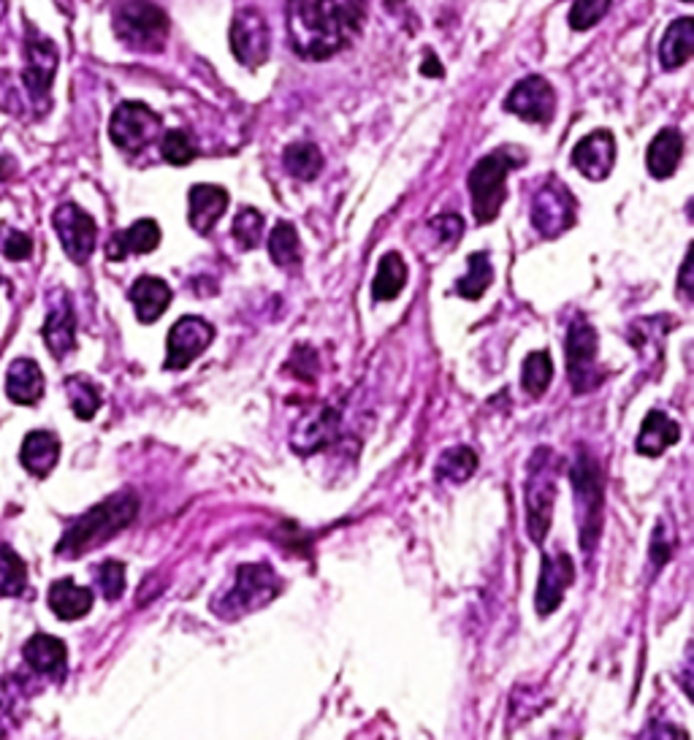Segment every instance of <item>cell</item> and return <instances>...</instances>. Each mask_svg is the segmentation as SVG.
<instances>
[{"label":"cell","instance_id":"6da1fadb","mask_svg":"<svg viewBox=\"0 0 694 740\" xmlns=\"http://www.w3.org/2000/svg\"><path fill=\"white\" fill-rule=\"evenodd\" d=\"M364 17V0H288L293 52L304 61H328L356 39Z\"/></svg>","mask_w":694,"mask_h":740},{"label":"cell","instance_id":"7a4b0ae2","mask_svg":"<svg viewBox=\"0 0 694 740\" xmlns=\"http://www.w3.org/2000/svg\"><path fill=\"white\" fill-rule=\"evenodd\" d=\"M139 513V497L137 491L126 489L111 493L109 499L98 502L96 508L87 510L85 515L74 521L57 543V556L63 559H79L87 551L98 548V545L109 543L111 537L122 532L126 526L133 524Z\"/></svg>","mask_w":694,"mask_h":740},{"label":"cell","instance_id":"3957f363","mask_svg":"<svg viewBox=\"0 0 694 740\" xmlns=\"http://www.w3.org/2000/svg\"><path fill=\"white\" fill-rule=\"evenodd\" d=\"M573 491H575V515H578V540L584 556H592L603 537L605 524V478L599 464L592 454L581 450L573 464Z\"/></svg>","mask_w":694,"mask_h":740},{"label":"cell","instance_id":"277c9868","mask_svg":"<svg viewBox=\"0 0 694 740\" xmlns=\"http://www.w3.org/2000/svg\"><path fill=\"white\" fill-rule=\"evenodd\" d=\"M115 35L133 52H161L169 41L172 20L152 0H122L111 11Z\"/></svg>","mask_w":694,"mask_h":740},{"label":"cell","instance_id":"5b68a950","mask_svg":"<svg viewBox=\"0 0 694 740\" xmlns=\"http://www.w3.org/2000/svg\"><path fill=\"white\" fill-rule=\"evenodd\" d=\"M282 591V584L267 562L242 564L234 575V586L223 591L220 597L212 599V610L223 619H239V616L261 610L272 602Z\"/></svg>","mask_w":694,"mask_h":740},{"label":"cell","instance_id":"8992f818","mask_svg":"<svg viewBox=\"0 0 694 740\" xmlns=\"http://www.w3.org/2000/svg\"><path fill=\"white\" fill-rule=\"evenodd\" d=\"M523 497H527V532L532 543L543 545L549 537L551 519H554V502H556V458L549 448L534 450L532 461H529L527 486H523Z\"/></svg>","mask_w":694,"mask_h":740},{"label":"cell","instance_id":"52a82bcc","mask_svg":"<svg viewBox=\"0 0 694 740\" xmlns=\"http://www.w3.org/2000/svg\"><path fill=\"white\" fill-rule=\"evenodd\" d=\"M519 157L510 150H497L491 155L480 157L467 176L469 193H473V215L478 226H488L497 220L499 209L505 204V185H508V174Z\"/></svg>","mask_w":694,"mask_h":740},{"label":"cell","instance_id":"ba28073f","mask_svg":"<svg viewBox=\"0 0 694 740\" xmlns=\"http://www.w3.org/2000/svg\"><path fill=\"white\" fill-rule=\"evenodd\" d=\"M61 55L52 39H46L39 28L25 22V68H22V87L33 106V117H44L50 111V92L55 81Z\"/></svg>","mask_w":694,"mask_h":740},{"label":"cell","instance_id":"9c48e42d","mask_svg":"<svg viewBox=\"0 0 694 740\" xmlns=\"http://www.w3.org/2000/svg\"><path fill=\"white\" fill-rule=\"evenodd\" d=\"M532 226L540 237L556 239L575 226L578 217V202L570 193L567 185L559 179H549L532 198Z\"/></svg>","mask_w":694,"mask_h":740},{"label":"cell","instance_id":"30bf717a","mask_svg":"<svg viewBox=\"0 0 694 740\" xmlns=\"http://www.w3.org/2000/svg\"><path fill=\"white\" fill-rule=\"evenodd\" d=\"M597 331L584 317L570 323L567 339H564V352H567V374L575 393H586L599 385L603 372L597 367Z\"/></svg>","mask_w":694,"mask_h":740},{"label":"cell","instance_id":"8fae6325","mask_svg":"<svg viewBox=\"0 0 694 740\" xmlns=\"http://www.w3.org/2000/svg\"><path fill=\"white\" fill-rule=\"evenodd\" d=\"M161 128L163 122L158 111H152L141 101H126L117 106L115 115H111L109 139L122 152H141L144 146H150V141H155Z\"/></svg>","mask_w":694,"mask_h":740},{"label":"cell","instance_id":"7c38bea8","mask_svg":"<svg viewBox=\"0 0 694 740\" xmlns=\"http://www.w3.org/2000/svg\"><path fill=\"white\" fill-rule=\"evenodd\" d=\"M231 52L247 68H258L269 61L272 52V31L267 17L258 9L237 11L231 22Z\"/></svg>","mask_w":694,"mask_h":740},{"label":"cell","instance_id":"4fadbf2b","mask_svg":"<svg viewBox=\"0 0 694 740\" xmlns=\"http://www.w3.org/2000/svg\"><path fill=\"white\" fill-rule=\"evenodd\" d=\"M52 226H55L57 239H61L71 261L79 263V266L90 261L98 242V226L85 209L76 207V204H61L52 215Z\"/></svg>","mask_w":694,"mask_h":740},{"label":"cell","instance_id":"5bb4252c","mask_svg":"<svg viewBox=\"0 0 694 740\" xmlns=\"http://www.w3.org/2000/svg\"><path fill=\"white\" fill-rule=\"evenodd\" d=\"M212 339H215V326L209 320L196 315L180 317L172 326V331H169L166 369H174V372L187 369L209 348Z\"/></svg>","mask_w":694,"mask_h":740},{"label":"cell","instance_id":"9a60e30c","mask_svg":"<svg viewBox=\"0 0 694 740\" xmlns=\"http://www.w3.org/2000/svg\"><path fill=\"white\" fill-rule=\"evenodd\" d=\"M505 109L532 126H549L556 115V92L543 76H527L505 98Z\"/></svg>","mask_w":694,"mask_h":740},{"label":"cell","instance_id":"2e32d148","mask_svg":"<svg viewBox=\"0 0 694 740\" xmlns=\"http://www.w3.org/2000/svg\"><path fill=\"white\" fill-rule=\"evenodd\" d=\"M575 567L567 554H543V567H540L538 580V599L534 608L540 616H551L562 605L564 591L573 586Z\"/></svg>","mask_w":694,"mask_h":740},{"label":"cell","instance_id":"e0dca14e","mask_svg":"<svg viewBox=\"0 0 694 740\" xmlns=\"http://www.w3.org/2000/svg\"><path fill=\"white\" fill-rule=\"evenodd\" d=\"M41 334H44L46 350H50L52 358H57V361H63L68 352H74V348H76V315H74V307H71V298H68L66 291L52 293L50 313H46V320H44V328H41Z\"/></svg>","mask_w":694,"mask_h":740},{"label":"cell","instance_id":"ac0fdd59","mask_svg":"<svg viewBox=\"0 0 694 740\" xmlns=\"http://www.w3.org/2000/svg\"><path fill=\"white\" fill-rule=\"evenodd\" d=\"M337 432H339V413L334 407L321 404V407H313L307 415H302V418L296 421V426H293L291 432V445L296 454L310 456L317 454L321 448H326V445L337 437Z\"/></svg>","mask_w":694,"mask_h":740},{"label":"cell","instance_id":"d6986e66","mask_svg":"<svg viewBox=\"0 0 694 740\" xmlns=\"http://www.w3.org/2000/svg\"><path fill=\"white\" fill-rule=\"evenodd\" d=\"M614 163L616 139L610 131H594L586 139H581L573 150V166L592 182H603L605 176H610Z\"/></svg>","mask_w":694,"mask_h":740},{"label":"cell","instance_id":"ffe728a7","mask_svg":"<svg viewBox=\"0 0 694 740\" xmlns=\"http://www.w3.org/2000/svg\"><path fill=\"white\" fill-rule=\"evenodd\" d=\"M44 372L33 358H17L6 372V396L20 407H35L44 399Z\"/></svg>","mask_w":694,"mask_h":740},{"label":"cell","instance_id":"44dd1931","mask_svg":"<svg viewBox=\"0 0 694 740\" xmlns=\"http://www.w3.org/2000/svg\"><path fill=\"white\" fill-rule=\"evenodd\" d=\"M22 656L39 675H50V678L61 681L68 670V649L61 638L52 634H33L25 645H22Z\"/></svg>","mask_w":694,"mask_h":740},{"label":"cell","instance_id":"7402d4cb","mask_svg":"<svg viewBox=\"0 0 694 740\" xmlns=\"http://www.w3.org/2000/svg\"><path fill=\"white\" fill-rule=\"evenodd\" d=\"M161 244V226L150 217L137 220L126 231H117L106 244V258L109 261H126L128 255H147Z\"/></svg>","mask_w":694,"mask_h":740},{"label":"cell","instance_id":"603a6c76","mask_svg":"<svg viewBox=\"0 0 694 740\" xmlns=\"http://www.w3.org/2000/svg\"><path fill=\"white\" fill-rule=\"evenodd\" d=\"M57 458H61V439H57V434L46 432V428H35V432L25 434L20 448V461L33 478H46L57 467Z\"/></svg>","mask_w":694,"mask_h":740},{"label":"cell","instance_id":"cb8c5ba5","mask_svg":"<svg viewBox=\"0 0 694 740\" xmlns=\"http://www.w3.org/2000/svg\"><path fill=\"white\" fill-rule=\"evenodd\" d=\"M187 204H191L187 220L196 228V233H209L223 217V211L228 209V193L220 185H193Z\"/></svg>","mask_w":694,"mask_h":740},{"label":"cell","instance_id":"d4e9b609","mask_svg":"<svg viewBox=\"0 0 694 740\" xmlns=\"http://www.w3.org/2000/svg\"><path fill=\"white\" fill-rule=\"evenodd\" d=\"M131 302L133 309H137L139 323L150 326V323H155L158 317L166 313L169 304H172V287H169L166 280L144 274V278H139L131 285Z\"/></svg>","mask_w":694,"mask_h":740},{"label":"cell","instance_id":"484cf974","mask_svg":"<svg viewBox=\"0 0 694 740\" xmlns=\"http://www.w3.org/2000/svg\"><path fill=\"white\" fill-rule=\"evenodd\" d=\"M681 157H684V137L675 128H662L654 139H651L649 152H646V168L654 179H668L675 174Z\"/></svg>","mask_w":694,"mask_h":740},{"label":"cell","instance_id":"4316f807","mask_svg":"<svg viewBox=\"0 0 694 740\" xmlns=\"http://www.w3.org/2000/svg\"><path fill=\"white\" fill-rule=\"evenodd\" d=\"M93 602L96 595L87 586H76L71 578H61L50 586V608L63 621L85 619L93 610Z\"/></svg>","mask_w":694,"mask_h":740},{"label":"cell","instance_id":"83f0119b","mask_svg":"<svg viewBox=\"0 0 694 740\" xmlns=\"http://www.w3.org/2000/svg\"><path fill=\"white\" fill-rule=\"evenodd\" d=\"M679 437H681L679 423L670 418V415H664L662 410H651V413L646 415L643 426H640L638 454L651 458L662 456L664 450L673 448V445L679 443Z\"/></svg>","mask_w":694,"mask_h":740},{"label":"cell","instance_id":"f1b7e54d","mask_svg":"<svg viewBox=\"0 0 694 740\" xmlns=\"http://www.w3.org/2000/svg\"><path fill=\"white\" fill-rule=\"evenodd\" d=\"M694 52V20L692 17H679L673 25L664 31V39L660 44V61L662 68L673 70L681 68Z\"/></svg>","mask_w":694,"mask_h":740},{"label":"cell","instance_id":"f546056e","mask_svg":"<svg viewBox=\"0 0 694 740\" xmlns=\"http://www.w3.org/2000/svg\"><path fill=\"white\" fill-rule=\"evenodd\" d=\"M404 285H408V263L399 252H386L372 280L375 302H393L404 291Z\"/></svg>","mask_w":694,"mask_h":740},{"label":"cell","instance_id":"4dcf8cb0","mask_svg":"<svg viewBox=\"0 0 694 740\" xmlns=\"http://www.w3.org/2000/svg\"><path fill=\"white\" fill-rule=\"evenodd\" d=\"M66 393H68V404L74 410V415L79 421H93L96 413L101 410L104 399H101V388L93 383L87 374H71L66 378Z\"/></svg>","mask_w":694,"mask_h":740},{"label":"cell","instance_id":"1f68e13d","mask_svg":"<svg viewBox=\"0 0 694 740\" xmlns=\"http://www.w3.org/2000/svg\"><path fill=\"white\" fill-rule=\"evenodd\" d=\"M269 255L282 269H296L302 263V239L293 222L280 220L269 233Z\"/></svg>","mask_w":694,"mask_h":740},{"label":"cell","instance_id":"d6a6232c","mask_svg":"<svg viewBox=\"0 0 694 740\" xmlns=\"http://www.w3.org/2000/svg\"><path fill=\"white\" fill-rule=\"evenodd\" d=\"M494 282V266L488 252H473L467 258V274L456 282V293L467 302H478L480 296L491 287Z\"/></svg>","mask_w":694,"mask_h":740},{"label":"cell","instance_id":"836d02e7","mask_svg":"<svg viewBox=\"0 0 694 740\" xmlns=\"http://www.w3.org/2000/svg\"><path fill=\"white\" fill-rule=\"evenodd\" d=\"M282 163H285L288 174L296 179L310 182L321 174L323 168V152L317 150L313 141H296V144L285 146L282 152Z\"/></svg>","mask_w":694,"mask_h":740},{"label":"cell","instance_id":"e575fe53","mask_svg":"<svg viewBox=\"0 0 694 740\" xmlns=\"http://www.w3.org/2000/svg\"><path fill=\"white\" fill-rule=\"evenodd\" d=\"M475 469H478V456H475V450L458 445V448H448L443 456H440L434 475H437V480H443V483H464V480L473 478Z\"/></svg>","mask_w":694,"mask_h":740},{"label":"cell","instance_id":"d590c367","mask_svg":"<svg viewBox=\"0 0 694 740\" xmlns=\"http://www.w3.org/2000/svg\"><path fill=\"white\" fill-rule=\"evenodd\" d=\"M28 589V564L9 545H0V597H22Z\"/></svg>","mask_w":694,"mask_h":740},{"label":"cell","instance_id":"8d00e7d4","mask_svg":"<svg viewBox=\"0 0 694 740\" xmlns=\"http://www.w3.org/2000/svg\"><path fill=\"white\" fill-rule=\"evenodd\" d=\"M554 380V361L545 350L529 352L521 369V385L529 396H543Z\"/></svg>","mask_w":694,"mask_h":740},{"label":"cell","instance_id":"74e56055","mask_svg":"<svg viewBox=\"0 0 694 740\" xmlns=\"http://www.w3.org/2000/svg\"><path fill=\"white\" fill-rule=\"evenodd\" d=\"M263 222H267V217H263L258 209L252 207L239 209V215L234 217V239H237V244L242 247V250H256V247L261 244Z\"/></svg>","mask_w":694,"mask_h":740},{"label":"cell","instance_id":"f35d334b","mask_svg":"<svg viewBox=\"0 0 694 740\" xmlns=\"http://www.w3.org/2000/svg\"><path fill=\"white\" fill-rule=\"evenodd\" d=\"M610 3H614V0H575V3L570 6L567 14L570 28H573V31H592V28L599 25L603 17L608 14Z\"/></svg>","mask_w":694,"mask_h":740},{"label":"cell","instance_id":"ab89813d","mask_svg":"<svg viewBox=\"0 0 694 740\" xmlns=\"http://www.w3.org/2000/svg\"><path fill=\"white\" fill-rule=\"evenodd\" d=\"M161 155L172 166H191L196 161V144L185 131H166L161 141Z\"/></svg>","mask_w":694,"mask_h":740},{"label":"cell","instance_id":"60d3db41","mask_svg":"<svg viewBox=\"0 0 694 740\" xmlns=\"http://www.w3.org/2000/svg\"><path fill=\"white\" fill-rule=\"evenodd\" d=\"M98 586H101L106 599H120L122 591H126V564L117 559H106L101 567L96 569Z\"/></svg>","mask_w":694,"mask_h":740},{"label":"cell","instance_id":"b9f144b4","mask_svg":"<svg viewBox=\"0 0 694 740\" xmlns=\"http://www.w3.org/2000/svg\"><path fill=\"white\" fill-rule=\"evenodd\" d=\"M429 228L443 239L445 244H456L464 233V220L462 215H453V211H445V215H437L429 220Z\"/></svg>","mask_w":694,"mask_h":740},{"label":"cell","instance_id":"7bdbcfd3","mask_svg":"<svg viewBox=\"0 0 694 740\" xmlns=\"http://www.w3.org/2000/svg\"><path fill=\"white\" fill-rule=\"evenodd\" d=\"M31 252H33V239L28 237V233L11 231L9 237H6L3 255L9 258V261H25V258H31Z\"/></svg>","mask_w":694,"mask_h":740},{"label":"cell","instance_id":"ee69618b","mask_svg":"<svg viewBox=\"0 0 694 740\" xmlns=\"http://www.w3.org/2000/svg\"><path fill=\"white\" fill-rule=\"evenodd\" d=\"M675 548V534H670L668 540H664V529L660 526L654 532V540H651V556H654L657 564H664L670 559V554H673Z\"/></svg>","mask_w":694,"mask_h":740},{"label":"cell","instance_id":"f6af8a7d","mask_svg":"<svg viewBox=\"0 0 694 740\" xmlns=\"http://www.w3.org/2000/svg\"><path fill=\"white\" fill-rule=\"evenodd\" d=\"M646 740H690V736L670 721H654L646 732Z\"/></svg>","mask_w":694,"mask_h":740},{"label":"cell","instance_id":"bcb514c9","mask_svg":"<svg viewBox=\"0 0 694 740\" xmlns=\"http://www.w3.org/2000/svg\"><path fill=\"white\" fill-rule=\"evenodd\" d=\"M421 74L423 76H437V79H443L445 68H443V63L437 61V55H432V52H429L426 61H423V66H421Z\"/></svg>","mask_w":694,"mask_h":740},{"label":"cell","instance_id":"7dc6e473","mask_svg":"<svg viewBox=\"0 0 694 740\" xmlns=\"http://www.w3.org/2000/svg\"><path fill=\"white\" fill-rule=\"evenodd\" d=\"M679 287L684 291V296H690V293H692V250L686 252V261H684V266H681Z\"/></svg>","mask_w":694,"mask_h":740},{"label":"cell","instance_id":"c3c4849f","mask_svg":"<svg viewBox=\"0 0 694 740\" xmlns=\"http://www.w3.org/2000/svg\"><path fill=\"white\" fill-rule=\"evenodd\" d=\"M6 9H9V0H0V20L6 17Z\"/></svg>","mask_w":694,"mask_h":740},{"label":"cell","instance_id":"681fc988","mask_svg":"<svg viewBox=\"0 0 694 740\" xmlns=\"http://www.w3.org/2000/svg\"><path fill=\"white\" fill-rule=\"evenodd\" d=\"M684 3H692V0H684Z\"/></svg>","mask_w":694,"mask_h":740},{"label":"cell","instance_id":"f907efd6","mask_svg":"<svg viewBox=\"0 0 694 740\" xmlns=\"http://www.w3.org/2000/svg\"><path fill=\"white\" fill-rule=\"evenodd\" d=\"M0 740H3V738H0Z\"/></svg>","mask_w":694,"mask_h":740}]
</instances>
